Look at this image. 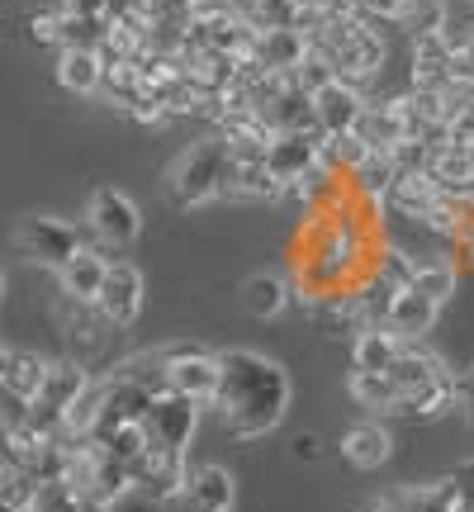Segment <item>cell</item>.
Listing matches in <instances>:
<instances>
[{
  "instance_id": "cell-1",
  "label": "cell",
  "mask_w": 474,
  "mask_h": 512,
  "mask_svg": "<svg viewBox=\"0 0 474 512\" xmlns=\"http://www.w3.org/2000/svg\"><path fill=\"white\" fill-rule=\"evenodd\" d=\"M290 394V375L280 361L261 356V351L233 347L219 356V389H214L209 408H219V422L228 427V437L256 441L285 422Z\"/></svg>"
},
{
  "instance_id": "cell-2",
  "label": "cell",
  "mask_w": 474,
  "mask_h": 512,
  "mask_svg": "<svg viewBox=\"0 0 474 512\" xmlns=\"http://www.w3.org/2000/svg\"><path fill=\"white\" fill-rule=\"evenodd\" d=\"M228 166H233V157H228V143H223L219 133L190 143L181 157L171 162V171H166V195H171V204H176V209L219 204V190H223V181H228Z\"/></svg>"
},
{
  "instance_id": "cell-3",
  "label": "cell",
  "mask_w": 474,
  "mask_h": 512,
  "mask_svg": "<svg viewBox=\"0 0 474 512\" xmlns=\"http://www.w3.org/2000/svg\"><path fill=\"white\" fill-rule=\"evenodd\" d=\"M95 380V370L86 361H76V356H57L48 361V375H43V389L34 394V403H24V422L43 432V437H57V427H62V413L76 403V394Z\"/></svg>"
},
{
  "instance_id": "cell-4",
  "label": "cell",
  "mask_w": 474,
  "mask_h": 512,
  "mask_svg": "<svg viewBox=\"0 0 474 512\" xmlns=\"http://www.w3.org/2000/svg\"><path fill=\"white\" fill-rule=\"evenodd\" d=\"M157 361H162V380L171 394H185L190 403L209 408L214 403V389H219V356L200 342H166L157 347Z\"/></svg>"
},
{
  "instance_id": "cell-5",
  "label": "cell",
  "mask_w": 474,
  "mask_h": 512,
  "mask_svg": "<svg viewBox=\"0 0 474 512\" xmlns=\"http://www.w3.org/2000/svg\"><path fill=\"white\" fill-rule=\"evenodd\" d=\"M143 233V214H138V204L128 200L124 190H114V185H100L91 200H86V242H91L95 252H124L128 242H138Z\"/></svg>"
},
{
  "instance_id": "cell-6",
  "label": "cell",
  "mask_w": 474,
  "mask_h": 512,
  "mask_svg": "<svg viewBox=\"0 0 474 512\" xmlns=\"http://www.w3.org/2000/svg\"><path fill=\"white\" fill-rule=\"evenodd\" d=\"M15 247L29 256V261L57 271V266H67L81 247H91V242H86V228H76V223L53 219V214H29V219H19V228H15Z\"/></svg>"
},
{
  "instance_id": "cell-7",
  "label": "cell",
  "mask_w": 474,
  "mask_h": 512,
  "mask_svg": "<svg viewBox=\"0 0 474 512\" xmlns=\"http://www.w3.org/2000/svg\"><path fill=\"white\" fill-rule=\"evenodd\" d=\"M195 427H200V403H190L185 394H152L143 413V437L147 446H157V451H176V456H190V437H195Z\"/></svg>"
},
{
  "instance_id": "cell-8",
  "label": "cell",
  "mask_w": 474,
  "mask_h": 512,
  "mask_svg": "<svg viewBox=\"0 0 474 512\" xmlns=\"http://www.w3.org/2000/svg\"><path fill=\"white\" fill-rule=\"evenodd\" d=\"M143 304H147V280L133 261H114L105 266V280H100V294H95V309L110 328H133L143 318Z\"/></svg>"
},
{
  "instance_id": "cell-9",
  "label": "cell",
  "mask_w": 474,
  "mask_h": 512,
  "mask_svg": "<svg viewBox=\"0 0 474 512\" xmlns=\"http://www.w3.org/2000/svg\"><path fill=\"white\" fill-rule=\"evenodd\" d=\"M237 479L228 465H195L185 470L181 489L166 498V512H233Z\"/></svg>"
},
{
  "instance_id": "cell-10",
  "label": "cell",
  "mask_w": 474,
  "mask_h": 512,
  "mask_svg": "<svg viewBox=\"0 0 474 512\" xmlns=\"http://www.w3.org/2000/svg\"><path fill=\"white\" fill-rule=\"evenodd\" d=\"M57 323H62V337L72 342V351H67V356L86 361V366L95 361V351H100L114 332H119V328H110V323L100 318V309H95V304H81V299H67V294H62Z\"/></svg>"
},
{
  "instance_id": "cell-11",
  "label": "cell",
  "mask_w": 474,
  "mask_h": 512,
  "mask_svg": "<svg viewBox=\"0 0 474 512\" xmlns=\"http://www.w3.org/2000/svg\"><path fill=\"white\" fill-rule=\"evenodd\" d=\"M437 200H441V190H437V181H432L427 171H399L394 185L384 190L380 204H384V219H403V223H413V228H418L422 214H427Z\"/></svg>"
},
{
  "instance_id": "cell-12",
  "label": "cell",
  "mask_w": 474,
  "mask_h": 512,
  "mask_svg": "<svg viewBox=\"0 0 474 512\" xmlns=\"http://www.w3.org/2000/svg\"><path fill=\"white\" fill-rule=\"evenodd\" d=\"M361 105H365V91H361V86H351V81H337V76H332L323 91L309 95L313 124L323 128V133H351V124H356Z\"/></svg>"
},
{
  "instance_id": "cell-13",
  "label": "cell",
  "mask_w": 474,
  "mask_h": 512,
  "mask_svg": "<svg viewBox=\"0 0 474 512\" xmlns=\"http://www.w3.org/2000/svg\"><path fill=\"white\" fill-rule=\"evenodd\" d=\"M266 171H271L280 185L299 181L304 171H313L318 166V138H309V133H275L271 143H266Z\"/></svg>"
},
{
  "instance_id": "cell-14",
  "label": "cell",
  "mask_w": 474,
  "mask_h": 512,
  "mask_svg": "<svg viewBox=\"0 0 474 512\" xmlns=\"http://www.w3.org/2000/svg\"><path fill=\"white\" fill-rule=\"evenodd\" d=\"M437 318H441V309L432 304V299H422L418 290H399L394 299H389L380 328H389L399 342H422L427 332L437 328Z\"/></svg>"
},
{
  "instance_id": "cell-15",
  "label": "cell",
  "mask_w": 474,
  "mask_h": 512,
  "mask_svg": "<svg viewBox=\"0 0 474 512\" xmlns=\"http://www.w3.org/2000/svg\"><path fill=\"white\" fill-rule=\"evenodd\" d=\"M427 176L437 181L441 195H451V200H470L474 195V166L465 157V147L460 143H446L437 138L432 152H427Z\"/></svg>"
},
{
  "instance_id": "cell-16",
  "label": "cell",
  "mask_w": 474,
  "mask_h": 512,
  "mask_svg": "<svg viewBox=\"0 0 474 512\" xmlns=\"http://www.w3.org/2000/svg\"><path fill=\"white\" fill-rule=\"evenodd\" d=\"M389 456H394V432H389L380 418L347 427V437H342V460H347L351 470H380V465H389Z\"/></svg>"
},
{
  "instance_id": "cell-17",
  "label": "cell",
  "mask_w": 474,
  "mask_h": 512,
  "mask_svg": "<svg viewBox=\"0 0 474 512\" xmlns=\"http://www.w3.org/2000/svg\"><path fill=\"white\" fill-rule=\"evenodd\" d=\"M219 200L228 204H280V181H275L266 162H233L228 181H223Z\"/></svg>"
},
{
  "instance_id": "cell-18",
  "label": "cell",
  "mask_w": 474,
  "mask_h": 512,
  "mask_svg": "<svg viewBox=\"0 0 474 512\" xmlns=\"http://www.w3.org/2000/svg\"><path fill=\"white\" fill-rule=\"evenodd\" d=\"M408 290H418L422 299H432L437 309H446V304L456 299V290H460V271L451 266V256L437 247V252H427V256L413 261V280H408Z\"/></svg>"
},
{
  "instance_id": "cell-19",
  "label": "cell",
  "mask_w": 474,
  "mask_h": 512,
  "mask_svg": "<svg viewBox=\"0 0 474 512\" xmlns=\"http://www.w3.org/2000/svg\"><path fill=\"white\" fill-rule=\"evenodd\" d=\"M105 266H110V256L95 252V247H81V252L67 261V266H57V285L67 299H81V304H95V294H100V280H105Z\"/></svg>"
},
{
  "instance_id": "cell-20",
  "label": "cell",
  "mask_w": 474,
  "mask_h": 512,
  "mask_svg": "<svg viewBox=\"0 0 474 512\" xmlns=\"http://www.w3.org/2000/svg\"><path fill=\"white\" fill-rule=\"evenodd\" d=\"M351 133L365 143V152H389V147L403 138V119L394 110V100H365L361 114H356V124Z\"/></svg>"
},
{
  "instance_id": "cell-21",
  "label": "cell",
  "mask_w": 474,
  "mask_h": 512,
  "mask_svg": "<svg viewBox=\"0 0 474 512\" xmlns=\"http://www.w3.org/2000/svg\"><path fill=\"white\" fill-rule=\"evenodd\" d=\"M57 86L67 95H81V100H95V91H100V72H105V62H100V53H91V48H57Z\"/></svg>"
},
{
  "instance_id": "cell-22",
  "label": "cell",
  "mask_w": 474,
  "mask_h": 512,
  "mask_svg": "<svg viewBox=\"0 0 474 512\" xmlns=\"http://www.w3.org/2000/svg\"><path fill=\"white\" fill-rule=\"evenodd\" d=\"M309 318L318 323V332L328 337V342H351L361 328H370L365 323L361 304H356V294H332V299H318V304H309Z\"/></svg>"
},
{
  "instance_id": "cell-23",
  "label": "cell",
  "mask_w": 474,
  "mask_h": 512,
  "mask_svg": "<svg viewBox=\"0 0 474 512\" xmlns=\"http://www.w3.org/2000/svg\"><path fill=\"white\" fill-rule=\"evenodd\" d=\"M347 347H351V370H375V375H389V366L399 361L403 342L389 328H380V323H375V328L356 332Z\"/></svg>"
},
{
  "instance_id": "cell-24",
  "label": "cell",
  "mask_w": 474,
  "mask_h": 512,
  "mask_svg": "<svg viewBox=\"0 0 474 512\" xmlns=\"http://www.w3.org/2000/svg\"><path fill=\"white\" fill-rule=\"evenodd\" d=\"M304 53H309V38L299 29H261L252 38V57L266 72H290V67H299Z\"/></svg>"
},
{
  "instance_id": "cell-25",
  "label": "cell",
  "mask_w": 474,
  "mask_h": 512,
  "mask_svg": "<svg viewBox=\"0 0 474 512\" xmlns=\"http://www.w3.org/2000/svg\"><path fill=\"white\" fill-rule=\"evenodd\" d=\"M43 375H48V356H38V351H10L5 375H0V394H10L15 403H34V394L43 389Z\"/></svg>"
},
{
  "instance_id": "cell-26",
  "label": "cell",
  "mask_w": 474,
  "mask_h": 512,
  "mask_svg": "<svg viewBox=\"0 0 474 512\" xmlns=\"http://www.w3.org/2000/svg\"><path fill=\"white\" fill-rule=\"evenodd\" d=\"M290 280L285 275H247L242 280V309L252 313V318H280V313L290 309Z\"/></svg>"
},
{
  "instance_id": "cell-27",
  "label": "cell",
  "mask_w": 474,
  "mask_h": 512,
  "mask_svg": "<svg viewBox=\"0 0 474 512\" xmlns=\"http://www.w3.org/2000/svg\"><path fill=\"white\" fill-rule=\"evenodd\" d=\"M347 394L361 403V408L380 413V418H394V408H399V389H394V380H389V375H375V370H351Z\"/></svg>"
},
{
  "instance_id": "cell-28",
  "label": "cell",
  "mask_w": 474,
  "mask_h": 512,
  "mask_svg": "<svg viewBox=\"0 0 474 512\" xmlns=\"http://www.w3.org/2000/svg\"><path fill=\"white\" fill-rule=\"evenodd\" d=\"M394 162H389V152H365L361 162L347 171V190L351 195H365V200H384V190L394 185Z\"/></svg>"
},
{
  "instance_id": "cell-29",
  "label": "cell",
  "mask_w": 474,
  "mask_h": 512,
  "mask_svg": "<svg viewBox=\"0 0 474 512\" xmlns=\"http://www.w3.org/2000/svg\"><path fill=\"white\" fill-rule=\"evenodd\" d=\"M446 19H451V5H446V0H403L389 29H399V34L413 43V38H422V34H437Z\"/></svg>"
},
{
  "instance_id": "cell-30",
  "label": "cell",
  "mask_w": 474,
  "mask_h": 512,
  "mask_svg": "<svg viewBox=\"0 0 474 512\" xmlns=\"http://www.w3.org/2000/svg\"><path fill=\"white\" fill-rule=\"evenodd\" d=\"M441 252L451 256V266L460 275L474 271V195L470 200H456V233L441 242Z\"/></svg>"
},
{
  "instance_id": "cell-31",
  "label": "cell",
  "mask_w": 474,
  "mask_h": 512,
  "mask_svg": "<svg viewBox=\"0 0 474 512\" xmlns=\"http://www.w3.org/2000/svg\"><path fill=\"white\" fill-rule=\"evenodd\" d=\"M361 157H365V143L356 133H323L318 138V162L328 166V171H337V176H347Z\"/></svg>"
},
{
  "instance_id": "cell-32",
  "label": "cell",
  "mask_w": 474,
  "mask_h": 512,
  "mask_svg": "<svg viewBox=\"0 0 474 512\" xmlns=\"http://www.w3.org/2000/svg\"><path fill=\"white\" fill-rule=\"evenodd\" d=\"M389 503H394V512H451L456 508V503H451V489H446V479H437V484H413V489L394 494Z\"/></svg>"
},
{
  "instance_id": "cell-33",
  "label": "cell",
  "mask_w": 474,
  "mask_h": 512,
  "mask_svg": "<svg viewBox=\"0 0 474 512\" xmlns=\"http://www.w3.org/2000/svg\"><path fill=\"white\" fill-rule=\"evenodd\" d=\"M19 512H81V498H76L62 479H38L34 498H29Z\"/></svg>"
},
{
  "instance_id": "cell-34",
  "label": "cell",
  "mask_w": 474,
  "mask_h": 512,
  "mask_svg": "<svg viewBox=\"0 0 474 512\" xmlns=\"http://www.w3.org/2000/svg\"><path fill=\"white\" fill-rule=\"evenodd\" d=\"M100 43H105V19H67L62 15L57 48H91V53H100Z\"/></svg>"
},
{
  "instance_id": "cell-35",
  "label": "cell",
  "mask_w": 474,
  "mask_h": 512,
  "mask_svg": "<svg viewBox=\"0 0 474 512\" xmlns=\"http://www.w3.org/2000/svg\"><path fill=\"white\" fill-rule=\"evenodd\" d=\"M285 76H290V86H294V91L313 95V91H323V86L332 81V67H328V62H323L318 53H304V57H299V67H290Z\"/></svg>"
},
{
  "instance_id": "cell-36",
  "label": "cell",
  "mask_w": 474,
  "mask_h": 512,
  "mask_svg": "<svg viewBox=\"0 0 474 512\" xmlns=\"http://www.w3.org/2000/svg\"><path fill=\"white\" fill-rule=\"evenodd\" d=\"M162 105H166V119H190V114H200V91L185 81V76H176L171 86H162Z\"/></svg>"
},
{
  "instance_id": "cell-37",
  "label": "cell",
  "mask_w": 474,
  "mask_h": 512,
  "mask_svg": "<svg viewBox=\"0 0 474 512\" xmlns=\"http://www.w3.org/2000/svg\"><path fill=\"white\" fill-rule=\"evenodd\" d=\"M105 24H119V29H133V34H147V0H105Z\"/></svg>"
},
{
  "instance_id": "cell-38",
  "label": "cell",
  "mask_w": 474,
  "mask_h": 512,
  "mask_svg": "<svg viewBox=\"0 0 474 512\" xmlns=\"http://www.w3.org/2000/svg\"><path fill=\"white\" fill-rule=\"evenodd\" d=\"M427 152H432V143H427V138H418V133H403L399 143L389 147V162H394V171H427Z\"/></svg>"
},
{
  "instance_id": "cell-39",
  "label": "cell",
  "mask_w": 474,
  "mask_h": 512,
  "mask_svg": "<svg viewBox=\"0 0 474 512\" xmlns=\"http://www.w3.org/2000/svg\"><path fill=\"white\" fill-rule=\"evenodd\" d=\"M124 114L133 119V124H143V128H162L166 124V105H162V95L157 91H138Z\"/></svg>"
},
{
  "instance_id": "cell-40",
  "label": "cell",
  "mask_w": 474,
  "mask_h": 512,
  "mask_svg": "<svg viewBox=\"0 0 474 512\" xmlns=\"http://www.w3.org/2000/svg\"><path fill=\"white\" fill-rule=\"evenodd\" d=\"M446 489H451V512H474V460L456 465V475H446Z\"/></svg>"
},
{
  "instance_id": "cell-41",
  "label": "cell",
  "mask_w": 474,
  "mask_h": 512,
  "mask_svg": "<svg viewBox=\"0 0 474 512\" xmlns=\"http://www.w3.org/2000/svg\"><path fill=\"white\" fill-rule=\"evenodd\" d=\"M29 38H34L38 48H57V38H62V15H57V5L29 15Z\"/></svg>"
},
{
  "instance_id": "cell-42",
  "label": "cell",
  "mask_w": 474,
  "mask_h": 512,
  "mask_svg": "<svg viewBox=\"0 0 474 512\" xmlns=\"http://www.w3.org/2000/svg\"><path fill=\"white\" fill-rule=\"evenodd\" d=\"M105 512H166V503L162 498H152V494H143V489H124L114 503H105Z\"/></svg>"
},
{
  "instance_id": "cell-43",
  "label": "cell",
  "mask_w": 474,
  "mask_h": 512,
  "mask_svg": "<svg viewBox=\"0 0 474 512\" xmlns=\"http://www.w3.org/2000/svg\"><path fill=\"white\" fill-rule=\"evenodd\" d=\"M446 143H474V100H465V105H456V114H451V124H446V133H441Z\"/></svg>"
},
{
  "instance_id": "cell-44",
  "label": "cell",
  "mask_w": 474,
  "mask_h": 512,
  "mask_svg": "<svg viewBox=\"0 0 474 512\" xmlns=\"http://www.w3.org/2000/svg\"><path fill=\"white\" fill-rule=\"evenodd\" d=\"M399 5L403 0H356V10H351V15L365 19V24H394Z\"/></svg>"
},
{
  "instance_id": "cell-45",
  "label": "cell",
  "mask_w": 474,
  "mask_h": 512,
  "mask_svg": "<svg viewBox=\"0 0 474 512\" xmlns=\"http://www.w3.org/2000/svg\"><path fill=\"white\" fill-rule=\"evenodd\" d=\"M57 15H67V19H105V0H57Z\"/></svg>"
},
{
  "instance_id": "cell-46",
  "label": "cell",
  "mask_w": 474,
  "mask_h": 512,
  "mask_svg": "<svg viewBox=\"0 0 474 512\" xmlns=\"http://www.w3.org/2000/svg\"><path fill=\"white\" fill-rule=\"evenodd\" d=\"M456 408L470 418V427H474V361H470V370H460L456 375Z\"/></svg>"
},
{
  "instance_id": "cell-47",
  "label": "cell",
  "mask_w": 474,
  "mask_h": 512,
  "mask_svg": "<svg viewBox=\"0 0 474 512\" xmlns=\"http://www.w3.org/2000/svg\"><path fill=\"white\" fill-rule=\"evenodd\" d=\"M290 451H294V460H318L323 456V441L313 437V432H299V437L290 441Z\"/></svg>"
},
{
  "instance_id": "cell-48",
  "label": "cell",
  "mask_w": 474,
  "mask_h": 512,
  "mask_svg": "<svg viewBox=\"0 0 474 512\" xmlns=\"http://www.w3.org/2000/svg\"><path fill=\"white\" fill-rule=\"evenodd\" d=\"M456 62H465V67H474V19H470V24H465V53H460Z\"/></svg>"
},
{
  "instance_id": "cell-49",
  "label": "cell",
  "mask_w": 474,
  "mask_h": 512,
  "mask_svg": "<svg viewBox=\"0 0 474 512\" xmlns=\"http://www.w3.org/2000/svg\"><path fill=\"white\" fill-rule=\"evenodd\" d=\"M5 361H10V347L0 342V375H5Z\"/></svg>"
},
{
  "instance_id": "cell-50",
  "label": "cell",
  "mask_w": 474,
  "mask_h": 512,
  "mask_svg": "<svg viewBox=\"0 0 474 512\" xmlns=\"http://www.w3.org/2000/svg\"><path fill=\"white\" fill-rule=\"evenodd\" d=\"M81 512H105V508L100 503H81Z\"/></svg>"
},
{
  "instance_id": "cell-51",
  "label": "cell",
  "mask_w": 474,
  "mask_h": 512,
  "mask_svg": "<svg viewBox=\"0 0 474 512\" xmlns=\"http://www.w3.org/2000/svg\"><path fill=\"white\" fill-rule=\"evenodd\" d=\"M5 290H10V280H5V271H0V299H5Z\"/></svg>"
},
{
  "instance_id": "cell-52",
  "label": "cell",
  "mask_w": 474,
  "mask_h": 512,
  "mask_svg": "<svg viewBox=\"0 0 474 512\" xmlns=\"http://www.w3.org/2000/svg\"><path fill=\"white\" fill-rule=\"evenodd\" d=\"M465 157H470V166H474V143H465Z\"/></svg>"
},
{
  "instance_id": "cell-53",
  "label": "cell",
  "mask_w": 474,
  "mask_h": 512,
  "mask_svg": "<svg viewBox=\"0 0 474 512\" xmlns=\"http://www.w3.org/2000/svg\"><path fill=\"white\" fill-rule=\"evenodd\" d=\"M0 512H15V508H5V503H0Z\"/></svg>"
},
{
  "instance_id": "cell-54",
  "label": "cell",
  "mask_w": 474,
  "mask_h": 512,
  "mask_svg": "<svg viewBox=\"0 0 474 512\" xmlns=\"http://www.w3.org/2000/svg\"><path fill=\"white\" fill-rule=\"evenodd\" d=\"M470 5H474V0H470Z\"/></svg>"
}]
</instances>
